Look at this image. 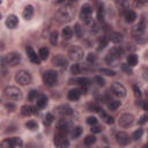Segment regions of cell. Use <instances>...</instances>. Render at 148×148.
<instances>
[{
    "instance_id": "c3c4849f",
    "label": "cell",
    "mask_w": 148,
    "mask_h": 148,
    "mask_svg": "<svg viewBox=\"0 0 148 148\" xmlns=\"http://www.w3.org/2000/svg\"><path fill=\"white\" fill-rule=\"evenodd\" d=\"M147 120H148V113H145V115H142L140 117V119L138 120V124L139 125H145L147 123Z\"/></svg>"
},
{
    "instance_id": "836d02e7",
    "label": "cell",
    "mask_w": 148,
    "mask_h": 148,
    "mask_svg": "<svg viewBox=\"0 0 148 148\" xmlns=\"http://www.w3.org/2000/svg\"><path fill=\"white\" fill-rule=\"evenodd\" d=\"M74 34H75V36L78 37V38H81L82 37V34H84V31H82V28H81V24L80 23H75L74 24Z\"/></svg>"
},
{
    "instance_id": "484cf974",
    "label": "cell",
    "mask_w": 148,
    "mask_h": 148,
    "mask_svg": "<svg viewBox=\"0 0 148 148\" xmlns=\"http://www.w3.org/2000/svg\"><path fill=\"white\" fill-rule=\"evenodd\" d=\"M10 141H11V147L12 148H22L23 146V141L21 138H10Z\"/></svg>"
},
{
    "instance_id": "1f68e13d",
    "label": "cell",
    "mask_w": 148,
    "mask_h": 148,
    "mask_svg": "<svg viewBox=\"0 0 148 148\" xmlns=\"http://www.w3.org/2000/svg\"><path fill=\"white\" fill-rule=\"evenodd\" d=\"M103 19H104V6L102 3H100L97 6V20L101 22L103 21Z\"/></svg>"
},
{
    "instance_id": "52a82bcc",
    "label": "cell",
    "mask_w": 148,
    "mask_h": 148,
    "mask_svg": "<svg viewBox=\"0 0 148 148\" xmlns=\"http://www.w3.org/2000/svg\"><path fill=\"white\" fill-rule=\"evenodd\" d=\"M110 90L112 92V94L117 97H120V98H124L126 96V88L120 84V82H112L111 84V87H110Z\"/></svg>"
},
{
    "instance_id": "94428289",
    "label": "cell",
    "mask_w": 148,
    "mask_h": 148,
    "mask_svg": "<svg viewBox=\"0 0 148 148\" xmlns=\"http://www.w3.org/2000/svg\"><path fill=\"white\" fill-rule=\"evenodd\" d=\"M104 148H109V147H104Z\"/></svg>"
},
{
    "instance_id": "11a10c76",
    "label": "cell",
    "mask_w": 148,
    "mask_h": 148,
    "mask_svg": "<svg viewBox=\"0 0 148 148\" xmlns=\"http://www.w3.org/2000/svg\"><path fill=\"white\" fill-rule=\"evenodd\" d=\"M88 109L90 110V111H93V112H100L101 111V108L98 107V105H96V104H90L89 107H88Z\"/></svg>"
},
{
    "instance_id": "d6a6232c",
    "label": "cell",
    "mask_w": 148,
    "mask_h": 148,
    "mask_svg": "<svg viewBox=\"0 0 148 148\" xmlns=\"http://www.w3.org/2000/svg\"><path fill=\"white\" fill-rule=\"evenodd\" d=\"M120 104H122V102L120 101H110L109 103H108V109L109 110H111V111H116L119 107H120Z\"/></svg>"
},
{
    "instance_id": "277c9868",
    "label": "cell",
    "mask_w": 148,
    "mask_h": 148,
    "mask_svg": "<svg viewBox=\"0 0 148 148\" xmlns=\"http://www.w3.org/2000/svg\"><path fill=\"white\" fill-rule=\"evenodd\" d=\"M43 82L48 87H53L58 82V73L54 69H48L43 74Z\"/></svg>"
},
{
    "instance_id": "f546056e",
    "label": "cell",
    "mask_w": 148,
    "mask_h": 148,
    "mask_svg": "<svg viewBox=\"0 0 148 148\" xmlns=\"http://www.w3.org/2000/svg\"><path fill=\"white\" fill-rule=\"evenodd\" d=\"M82 134V127L81 126H77V127H74V128H72V131H71V136H72V139H78L80 135Z\"/></svg>"
},
{
    "instance_id": "7bdbcfd3",
    "label": "cell",
    "mask_w": 148,
    "mask_h": 148,
    "mask_svg": "<svg viewBox=\"0 0 148 148\" xmlns=\"http://www.w3.org/2000/svg\"><path fill=\"white\" fill-rule=\"evenodd\" d=\"M142 134H143V130H142V128H138V130H135V131L133 132L132 138H133L134 140H139V139L142 136Z\"/></svg>"
},
{
    "instance_id": "e0dca14e",
    "label": "cell",
    "mask_w": 148,
    "mask_h": 148,
    "mask_svg": "<svg viewBox=\"0 0 148 148\" xmlns=\"http://www.w3.org/2000/svg\"><path fill=\"white\" fill-rule=\"evenodd\" d=\"M116 140H117L118 145H120V146H127L131 141L128 134L125 132H117L116 133Z\"/></svg>"
},
{
    "instance_id": "9c48e42d",
    "label": "cell",
    "mask_w": 148,
    "mask_h": 148,
    "mask_svg": "<svg viewBox=\"0 0 148 148\" xmlns=\"http://www.w3.org/2000/svg\"><path fill=\"white\" fill-rule=\"evenodd\" d=\"M4 59L8 66H16L21 62V56L16 52H8L6 56H4Z\"/></svg>"
},
{
    "instance_id": "7c38bea8",
    "label": "cell",
    "mask_w": 148,
    "mask_h": 148,
    "mask_svg": "<svg viewBox=\"0 0 148 148\" xmlns=\"http://www.w3.org/2000/svg\"><path fill=\"white\" fill-rule=\"evenodd\" d=\"M54 111H57V115H59L60 118H66V119L69 118V117H72L73 113H74L73 109L69 105H60Z\"/></svg>"
},
{
    "instance_id": "4fadbf2b",
    "label": "cell",
    "mask_w": 148,
    "mask_h": 148,
    "mask_svg": "<svg viewBox=\"0 0 148 148\" xmlns=\"http://www.w3.org/2000/svg\"><path fill=\"white\" fill-rule=\"evenodd\" d=\"M146 26H147L146 19L142 18V19L139 21V23L135 24V26L132 28V30H131L132 35H134V36H140V35H142V34L145 33V30H146Z\"/></svg>"
},
{
    "instance_id": "8d00e7d4",
    "label": "cell",
    "mask_w": 148,
    "mask_h": 148,
    "mask_svg": "<svg viewBox=\"0 0 148 148\" xmlns=\"http://www.w3.org/2000/svg\"><path fill=\"white\" fill-rule=\"evenodd\" d=\"M53 120H54V116L52 113H46L45 117H44V125L49 126L53 123Z\"/></svg>"
},
{
    "instance_id": "ba28073f",
    "label": "cell",
    "mask_w": 148,
    "mask_h": 148,
    "mask_svg": "<svg viewBox=\"0 0 148 148\" xmlns=\"http://www.w3.org/2000/svg\"><path fill=\"white\" fill-rule=\"evenodd\" d=\"M134 120H135V118H134L133 115H131V113H124V115H122L119 117L118 123H119V126H122L124 128H128V127H131L134 124Z\"/></svg>"
},
{
    "instance_id": "83f0119b",
    "label": "cell",
    "mask_w": 148,
    "mask_h": 148,
    "mask_svg": "<svg viewBox=\"0 0 148 148\" xmlns=\"http://www.w3.org/2000/svg\"><path fill=\"white\" fill-rule=\"evenodd\" d=\"M98 113H100V116H101L102 120H104V122H105V123H107L108 125H112V124H113V122H115V120H113V118H112V117H111L110 115L105 113L103 109H101V111H100Z\"/></svg>"
},
{
    "instance_id": "ffe728a7",
    "label": "cell",
    "mask_w": 148,
    "mask_h": 148,
    "mask_svg": "<svg viewBox=\"0 0 148 148\" xmlns=\"http://www.w3.org/2000/svg\"><path fill=\"white\" fill-rule=\"evenodd\" d=\"M124 18H125V21H126L127 23H133V22L136 20L138 15H136V13H135L134 11L127 10V11L124 13Z\"/></svg>"
},
{
    "instance_id": "7402d4cb",
    "label": "cell",
    "mask_w": 148,
    "mask_h": 148,
    "mask_svg": "<svg viewBox=\"0 0 148 148\" xmlns=\"http://www.w3.org/2000/svg\"><path fill=\"white\" fill-rule=\"evenodd\" d=\"M22 16L26 19V20H30L33 16H34V7L31 5H28L24 7L23 12H22Z\"/></svg>"
},
{
    "instance_id": "2e32d148",
    "label": "cell",
    "mask_w": 148,
    "mask_h": 148,
    "mask_svg": "<svg viewBox=\"0 0 148 148\" xmlns=\"http://www.w3.org/2000/svg\"><path fill=\"white\" fill-rule=\"evenodd\" d=\"M26 52H27V54H28V57H29V59H30V61H31V62L37 64V65H39V64H41V61H42V60H41L39 56H37V53L34 51L33 46L28 45V46L26 48Z\"/></svg>"
},
{
    "instance_id": "f6af8a7d",
    "label": "cell",
    "mask_w": 148,
    "mask_h": 148,
    "mask_svg": "<svg viewBox=\"0 0 148 148\" xmlns=\"http://www.w3.org/2000/svg\"><path fill=\"white\" fill-rule=\"evenodd\" d=\"M37 98H38V92L37 90H30L29 92V95H28V100L30 102H33V101H35Z\"/></svg>"
},
{
    "instance_id": "6da1fadb",
    "label": "cell",
    "mask_w": 148,
    "mask_h": 148,
    "mask_svg": "<svg viewBox=\"0 0 148 148\" xmlns=\"http://www.w3.org/2000/svg\"><path fill=\"white\" fill-rule=\"evenodd\" d=\"M72 1H67L62 8H60L57 12V19L59 22H69L75 15V11L72 7Z\"/></svg>"
},
{
    "instance_id": "44dd1931",
    "label": "cell",
    "mask_w": 148,
    "mask_h": 148,
    "mask_svg": "<svg viewBox=\"0 0 148 148\" xmlns=\"http://www.w3.org/2000/svg\"><path fill=\"white\" fill-rule=\"evenodd\" d=\"M109 39H110L113 44H119V43L123 42V35H122L120 33H118V31H113V33L110 34Z\"/></svg>"
},
{
    "instance_id": "5bb4252c",
    "label": "cell",
    "mask_w": 148,
    "mask_h": 148,
    "mask_svg": "<svg viewBox=\"0 0 148 148\" xmlns=\"http://www.w3.org/2000/svg\"><path fill=\"white\" fill-rule=\"evenodd\" d=\"M52 65H54L56 67H61V68H66L68 65V59L62 56V54H56L52 58Z\"/></svg>"
},
{
    "instance_id": "f35d334b",
    "label": "cell",
    "mask_w": 148,
    "mask_h": 148,
    "mask_svg": "<svg viewBox=\"0 0 148 148\" xmlns=\"http://www.w3.org/2000/svg\"><path fill=\"white\" fill-rule=\"evenodd\" d=\"M120 69H122L124 73H126L127 75H132V74H133V69H132L127 64H122V65H120Z\"/></svg>"
},
{
    "instance_id": "30bf717a",
    "label": "cell",
    "mask_w": 148,
    "mask_h": 148,
    "mask_svg": "<svg viewBox=\"0 0 148 148\" xmlns=\"http://www.w3.org/2000/svg\"><path fill=\"white\" fill-rule=\"evenodd\" d=\"M53 142L57 148H68L69 147V140L66 138V134H61V133L56 134Z\"/></svg>"
},
{
    "instance_id": "7dc6e473",
    "label": "cell",
    "mask_w": 148,
    "mask_h": 148,
    "mask_svg": "<svg viewBox=\"0 0 148 148\" xmlns=\"http://www.w3.org/2000/svg\"><path fill=\"white\" fill-rule=\"evenodd\" d=\"M94 80H95V82H96L98 86H102V87H103V86L105 85V80H104L102 77H100V75H96V77L94 78Z\"/></svg>"
},
{
    "instance_id": "d6986e66",
    "label": "cell",
    "mask_w": 148,
    "mask_h": 148,
    "mask_svg": "<svg viewBox=\"0 0 148 148\" xmlns=\"http://www.w3.org/2000/svg\"><path fill=\"white\" fill-rule=\"evenodd\" d=\"M81 94L82 92L80 89H77V88H74V89H71L68 93H67V98L69 101H78L80 97H81Z\"/></svg>"
},
{
    "instance_id": "680465c9",
    "label": "cell",
    "mask_w": 148,
    "mask_h": 148,
    "mask_svg": "<svg viewBox=\"0 0 148 148\" xmlns=\"http://www.w3.org/2000/svg\"><path fill=\"white\" fill-rule=\"evenodd\" d=\"M142 108H143V110H145V111H147V112H148V101H146V102H143V103H142Z\"/></svg>"
},
{
    "instance_id": "7a4b0ae2",
    "label": "cell",
    "mask_w": 148,
    "mask_h": 148,
    "mask_svg": "<svg viewBox=\"0 0 148 148\" xmlns=\"http://www.w3.org/2000/svg\"><path fill=\"white\" fill-rule=\"evenodd\" d=\"M4 96L7 100H10V101L18 102V101H21L22 100V92L18 87L8 86V87H6L4 89Z\"/></svg>"
},
{
    "instance_id": "681fc988",
    "label": "cell",
    "mask_w": 148,
    "mask_h": 148,
    "mask_svg": "<svg viewBox=\"0 0 148 148\" xmlns=\"http://www.w3.org/2000/svg\"><path fill=\"white\" fill-rule=\"evenodd\" d=\"M107 45H108V39H107V38H102V39L98 42V50H103Z\"/></svg>"
},
{
    "instance_id": "4dcf8cb0",
    "label": "cell",
    "mask_w": 148,
    "mask_h": 148,
    "mask_svg": "<svg viewBox=\"0 0 148 148\" xmlns=\"http://www.w3.org/2000/svg\"><path fill=\"white\" fill-rule=\"evenodd\" d=\"M138 64V56L135 53H132L127 57V65L130 67H134Z\"/></svg>"
},
{
    "instance_id": "9f6ffc18",
    "label": "cell",
    "mask_w": 148,
    "mask_h": 148,
    "mask_svg": "<svg viewBox=\"0 0 148 148\" xmlns=\"http://www.w3.org/2000/svg\"><path fill=\"white\" fill-rule=\"evenodd\" d=\"M5 108H6L8 111H11V112L15 110V105H14L13 103H6V104H5Z\"/></svg>"
},
{
    "instance_id": "d4e9b609",
    "label": "cell",
    "mask_w": 148,
    "mask_h": 148,
    "mask_svg": "<svg viewBox=\"0 0 148 148\" xmlns=\"http://www.w3.org/2000/svg\"><path fill=\"white\" fill-rule=\"evenodd\" d=\"M20 111H21V115H22V116L28 117V116H31V115L34 113V108H33L31 105L26 104V105H22V107H21Z\"/></svg>"
},
{
    "instance_id": "f1b7e54d",
    "label": "cell",
    "mask_w": 148,
    "mask_h": 148,
    "mask_svg": "<svg viewBox=\"0 0 148 148\" xmlns=\"http://www.w3.org/2000/svg\"><path fill=\"white\" fill-rule=\"evenodd\" d=\"M49 53H50V50H49L46 46H42V48L38 50V56H39L41 60H46L48 57H49Z\"/></svg>"
},
{
    "instance_id": "9a60e30c",
    "label": "cell",
    "mask_w": 148,
    "mask_h": 148,
    "mask_svg": "<svg viewBox=\"0 0 148 148\" xmlns=\"http://www.w3.org/2000/svg\"><path fill=\"white\" fill-rule=\"evenodd\" d=\"M69 82H75L78 84L79 86H81V92L85 93L87 90V88L90 86L92 84V80L89 78H86V77H82V78H77V79H73V80H69Z\"/></svg>"
},
{
    "instance_id": "f907efd6",
    "label": "cell",
    "mask_w": 148,
    "mask_h": 148,
    "mask_svg": "<svg viewBox=\"0 0 148 148\" xmlns=\"http://www.w3.org/2000/svg\"><path fill=\"white\" fill-rule=\"evenodd\" d=\"M87 61L88 62H90V64H93V62H95L96 61V54L95 53H88V56H87Z\"/></svg>"
},
{
    "instance_id": "816d5d0a",
    "label": "cell",
    "mask_w": 148,
    "mask_h": 148,
    "mask_svg": "<svg viewBox=\"0 0 148 148\" xmlns=\"http://www.w3.org/2000/svg\"><path fill=\"white\" fill-rule=\"evenodd\" d=\"M102 126H100V125H94V126H92V133H94V134H96V133H101L102 132Z\"/></svg>"
},
{
    "instance_id": "60d3db41",
    "label": "cell",
    "mask_w": 148,
    "mask_h": 148,
    "mask_svg": "<svg viewBox=\"0 0 148 148\" xmlns=\"http://www.w3.org/2000/svg\"><path fill=\"white\" fill-rule=\"evenodd\" d=\"M100 72L102 74H105V75H108V77H115L116 75V72L113 69H110V68H101Z\"/></svg>"
},
{
    "instance_id": "bcb514c9",
    "label": "cell",
    "mask_w": 148,
    "mask_h": 148,
    "mask_svg": "<svg viewBox=\"0 0 148 148\" xmlns=\"http://www.w3.org/2000/svg\"><path fill=\"white\" fill-rule=\"evenodd\" d=\"M86 122H87V124H88V125H90V126H94V125H97V118H96V117H93V116H90V117H88Z\"/></svg>"
},
{
    "instance_id": "91938a15",
    "label": "cell",
    "mask_w": 148,
    "mask_h": 148,
    "mask_svg": "<svg viewBox=\"0 0 148 148\" xmlns=\"http://www.w3.org/2000/svg\"><path fill=\"white\" fill-rule=\"evenodd\" d=\"M143 148H148V143H146V145L143 146Z\"/></svg>"
},
{
    "instance_id": "f5cc1de1",
    "label": "cell",
    "mask_w": 148,
    "mask_h": 148,
    "mask_svg": "<svg viewBox=\"0 0 148 148\" xmlns=\"http://www.w3.org/2000/svg\"><path fill=\"white\" fill-rule=\"evenodd\" d=\"M133 92H134L135 97H141V96H142V93H141L140 88H139L136 85H134V86H133Z\"/></svg>"
},
{
    "instance_id": "74e56055",
    "label": "cell",
    "mask_w": 148,
    "mask_h": 148,
    "mask_svg": "<svg viewBox=\"0 0 148 148\" xmlns=\"http://www.w3.org/2000/svg\"><path fill=\"white\" fill-rule=\"evenodd\" d=\"M71 73L74 74V75H77V74H80V73H81V65H79V64L72 65V67H71Z\"/></svg>"
},
{
    "instance_id": "8fae6325",
    "label": "cell",
    "mask_w": 148,
    "mask_h": 148,
    "mask_svg": "<svg viewBox=\"0 0 148 148\" xmlns=\"http://www.w3.org/2000/svg\"><path fill=\"white\" fill-rule=\"evenodd\" d=\"M57 130H58V132L59 133H61V134H67L68 132H71L72 130H71V123H69V120L68 119H66V118H60L58 122H57Z\"/></svg>"
},
{
    "instance_id": "d590c367",
    "label": "cell",
    "mask_w": 148,
    "mask_h": 148,
    "mask_svg": "<svg viewBox=\"0 0 148 148\" xmlns=\"http://www.w3.org/2000/svg\"><path fill=\"white\" fill-rule=\"evenodd\" d=\"M50 43L52 45H56L58 43V31L57 30H53L51 34H50Z\"/></svg>"
},
{
    "instance_id": "ac0fdd59",
    "label": "cell",
    "mask_w": 148,
    "mask_h": 148,
    "mask_svg": "<svg viewBox=\"0 0 148 148\" xmlns=\"http://www.w3.org/2000/svg\"><path fill=\"white\" fill-rule=\"evenodd\" d=\"M5 23H6L7 28H10V29H14V28H16V26L19 24V19H18V16H16V15H14V14H10V15L6 18Z\"/></svg>"
},
{
    "instance_id": "db71d44e",
    "label": "cell",
    "mask_w": 148,
    "mask_h": 148,
    "mask_svg": "<svg viewBox=\"0 0 148 148\" xmlns=\"http://www.w3.org/2000/svg\"><path fill=\"white\" fill-rule=\"evenodd\" d=\"M1 148H12V147H11L10 138H8V139H4V140L1 141Z\"/></svg>"
},
{
    "instance_id": "4316f807",
    "label": "cell",
    "mask_w": 148,
    "mask_h": 148,
    "mask_svg": "<svg viewBox=\"0 0 148 148\" xmlns=\"http://www.w3.org/2000/svg\"><path fill=\"white\" fill-rule=\"evenodd\" d=\"M46 104H48V97L45 95H39L37 98V102H36V107L38 109H43L46 107Z\"/></svg>"
},
{
    "instance_id": "ab89813d",
    "label": "cell",
    "mask_w": 148,
    "mask_h": 148,
    "mask_svg": "<svg viewBox=\"0 0 148 148\" xmlns=\"http://www.w3.org/2000/svg\"><path fill=\"white\" fill-rule=\"evenodd\" d=\"M118 60H119V59L115 58V57H113L112 54H110V53H108L107 57H105V61H107L109 65H115V64L118 62Z\"/></svg>"
},
{
    "instance_id": "3957f363",
    "label": "cell",
    "mask_w": 148,
    "mask_h": 148,
    "mask_svg": "<svg viewBox=\"0 0 148 148\" xmlns=\"http://www.w3.org/2000/svg\"><path fill=\"white\" fill-rule=\"evenodd\" d=\"M15 81L21 86H28L33 81V77L28 71L21 69L15 74Z\"/></svg>"
},
{
    "instance_id": "5b68a950",
    "label": "cell",
    "mask_w": 148,
    "mask_h": 148,
    "mask_svg": "<svg viewBox=\"0 0 148 148\" xmlns=\"http://www.w3.org/2000/svg\"><path fill=\"white\" fill-rule=\"evenodd\" d=\"M84 56H85V51L80 46L74 45V46H72L68 50V58L71 60H73V61H80V60H82L84 59Z\"/></svg>"
},
{
    "instance_id": "cb8c5ba5",
    "label": "cell",
    "mask_w": 148,
    "mask_h": 148,
    "mask_svg": "<svg viewBox=\"0 0 148 148\" xmlns=\"http://www.w3.org/2000/svg\"><path fill=\"white\" fill-rule=\"evenodd\" d=\"M73 34H74V31H73V29H72L71 27H65V28H62V30H61V36H62V38L66 39V41L71 39V38L73 37Z\"/></svg>"
},
{
    "instance_id": "e575fe53",
    "label": "cell",
    "mask_w": 148,
    "mask_h": 148,
    "mask_svg": "<svg viewBox=\"0 0 148 148\" xmlns=\"http://www.w3.org/2000/svg\"><path fill=\"white\" fill-rule=\"evenodd\" d=\"M95 142H96V136L94 134H89L85 138V145L87 146H93Z\"/></svg>"
},
{
    "instance_id": "8992f818",
    "label": "cell",
    "mask_w": 148,
    "mask_h": 148,
    "mask_svg": "<svg viewBox=\"0 0 148 148\" xmlns=\"http://www.w3.org/2000/svg\"><path fill=\"white\" fill-rule=\"evenodd\" d=\"M92 14H93V8L89 4H85L82 7H81V11H80V20L84 21V23L88 24L92 22Z\"/></svg>"
},
{
    "instance_id": "ee69618b",
    "label": "cell",
    "mask_w": 148,
    "mask_h": 148,
    "mask_svg": "<svg viewBox=\"0 0 148 148\" xmlns=\"http://www.w3.org/2000/svg\"><path fill=\"white\" fill-rule=\"evenodd\" d=\"M7 64H6V61H5V59H4V57L1 58V75L3 77H6L7 75Z\"/></svg>"
},
{
    "instance_id": "6f0895ef",
    "label": "cell",
    "mask_w": 148,
    "mask_h": 148,
    "mask_svg": "<svg viewBox=\"0 0 148 148\" xmlns=\"http://www.w3.org/2000/svg\"><path fill=\"white\" fill-rule=\"evenodd\" d=\"M142 78L145 81H148V67L142 71Z\"/></svg>"
},
{
    "instance_id": "b9f144b4",
    "label": "cell",
    "mask_w": 148,
    "mask_h": 148,
    "mask_svg": "<svg viewBox=\"0 0 148 148\" xmlns=\"http://www.w3.org/2000/svg\"><path fill=\"white\" fill-rule=\"evenodd\" d=\"M26 127H27L28 130L34 131V130H36V128L38 127V125H37V123H36L35 120H29V122L26 123Z\"/></svg>"
},
{
    "instance_id": "603a6c76",
    "label": "cell",
    "mask_w": 148,
    "mask_h": 148,
    "mask_svg": "<svg viewBox=\"0 0 148 148\" xmlns=\"http://www.w3.org/2000/svg\"><path fill=\"white\" fill-rule=\"evenodd\" d=\"M109 53L112 54L115 58L120 59V58L123 57V54H124V50H123L122 46H115V48H112V49L109 51Z\"/></svg>"
}]
</instances>
